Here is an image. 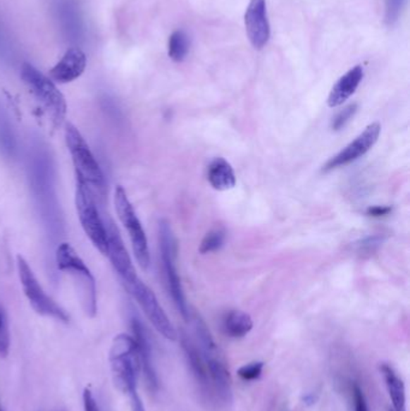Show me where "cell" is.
<instances>
[{"label":"cell","mask_w":410,"mask_h":411,"mask_svg":"<svg viewBox=\"0 0 410 411\" xmlns=\"http://www.w3.org/2000/svg\"><path fill=\"white\" fill-rule=\"evenodd\" d=\"M0 152L8 159L15 158L17 152L16 137L13 124L3 107H0Z\"/></svg>","instance_id":"22"},{"label":"cell","mask_w":410,"mask_h":411,"mask_svg":"<svg viewBox=\"0 0 410 411\" xmlns=\"http://www.w3.org/2000/svg\"><path fill=\"white\" fill-rule=\"evenodd\" d=\"M56 262L59 271L68 273L73 277L80 293L83 310L88 317L94 318L98 310V300H97V283L91 269L87 267L85 261L78 257L76 250L69 243H61L58 245Z\"/></svg>","instance_id":"5"},{"label":"cell","mask_w":410,"mask_h":411,"mask_svg":"<svg viewBox=\"0 0 410 411\" xmlns=\"http://www.w3.org/2000/svg\"><path fill=\"white\" fill-rule=\"evenodd\" d=\"M97 196L89 188L83 183L76 184L75 204L77 211L78 219L81 223L83 231L91 240L92 245L98 249L99 252L106 255L107 252V231L106 225L99 213L97 206Z\"/></svg>","instance_id":"8"},{"label":"cell","mask_w":410,"mask_h":411,"mask_svg":"<svg viewBox=\"0 0 410 411\" xmlns=\"http://www.w3.org/2000/svg\"><path fill=\"white\" fill-rule=\"evenodd\" d=\"M390 212H391V207H387V206H373V207H369L367 209V214L375 216V218L387 216Z\"/></svg>","instance_id":"32"},{"label":"cell","mask_w":410,"mask_h":411,"mask_svg":"<svg viewBox=\"0 0 410 411\" xmlns=\"http://www.w3.org/2000/svg\"><path fill=\"white\" fill-rule=\"evenodd\" d=\"M10 349V333L8 319L3 308H0V357H6Z\"/></svg>","instance_id":"29"},{"label":"cell","mask_w":410,"mask_h":411,"mask_svg":"<svg viewBox=\"0 0 410 411\" xmlns=\"http://www.w3.org/2000/svg\"><path fill=\"white\" fill-rule=\"evenodd\" d=\"M192 321H193L194 333L197 338L195 344L205 361L211 387H213L214 391L223 402L229 403L232 398V386H231L232 381H231V375H230L228 363L223 355V351L217 345V343L214 342L213 337L204 320L195 315L192 319Z\"/></svg>","instance_id":"2"},{"label":"cell","mask_w":410,"mask_h":411,"mask_svg":"<svg viewBox=\"0 0 410 411\" xmlns=\"http://www.w3.org/2000/svg\"><path fill=\"white\" fill-rule=\"evenodd\" d=\"M253 329V319L243 310H230L223 319V330L231 338H243Z\"/></svg>","instance_id":"21"},{"label":"cell","mask_w":410,"mask_h":411,"mask_svg":"<svg viewBox=\"0 0 410 411\" xmlns=\"http://www.w3.org/2000/svg\"><path fill=\"white\" fill-rule=\"evenodd\" d=\"M107 231V252L106 255L111 261L112 266L124 284L135 281L137 278L135 267L132 265V259L128 252L123 240L120 237L118 228L113 223H108Z\"/></svg>","instance_id":"13"},{"label":"cell","mask_w":410,"mask_h":411,"mask_svg":"<svg viewBox=\"0 0 410 411\" xmlns=\"http://www.w3.org/2000/svg\"><path fill=\"white\" fill-rule=\"evenodd\" d=\"M247 37L255 49H261L270 40L271 29L267 17L266 0H251L244 15Z\"/></svg>","instance_id":"14"},{"label":"cell","mask_w":410,"mask_h":411,"mask_svg":"<svg viewBox=\"0 0 410 411\" xmlns=\"http://www.w3.org/2000/svg\"><path fill=\"white\" fill-rule=\"evenodd\" d=\"M130 400H132V411H144V403L137 395V391L130 395Z\"/></svg>","instance_id":"33"},{"label":"cell","mask_w":410,"mask_h":411,"mask_svg":"<svg viewBox=\"0 0 410 411\" xmlns=\"http://www.w3.org/2000/svg\"><path fill=\"white\" fill-rule=\"evenodd\" d=\"M354 409L355 411H368L365 395L359 386H355L354 388Z\"/></svg>","instance_id":"30"},{"label":"cell","mask_w":410,"mask_h":411,"mask_svg":"<svg viewBox=\"0 0 410 411\" xmlns=\"http://www.w3.org/2000/svg\"><path fill=\"white\" fill-rule=\"evenodd\" d=\"M385 237L383 235L366 237L365 240H360L356 245L357 252L361 255H371L377 252L378 248L384 243Z\"/></svg>","instance_id":"28"},{"label":"cell","mask_w":410,"mask_h":411,"mask_svg":"<svg viewBox=\"0 0 410 411\" xmlns=\"http://www.w3.org/2000/svg\"><path fill=\"white\" fill-rule=\"evenodd\" d=\"M21 78L44 107L46 114H49L52 124L54 126L62 125L68 107L64 95L58 90L54 82L29 63H25L21 66Z\"/></svg>","instance_id":"6"},{"label":"cell","mask_w":410,"mask_h":411,"mask_svg":"<svg viewBox=\"0 0 410 411\" xmlns=\"http://www.w3.org/2000/svg\"><path fill=\"white\" fill-rule=\"evenodd\" d=\"M265 363L256 361V362L247 363L244 366L238 368L237 374L244 381H253L260 378L263 374Z\"/></svg>","instance_id":"27"},{"label":"cell","mask_w":410,"mask_h":411,"mask_svg":"<svg viewBox=\"0 0 410 411\" xmlns=\"http://www.w3.org/2000/svg\"><path fill=\"white\" fill-rule=\"evenodd\" d=\"M0 411H3V410H0Z\"/></svg>","instance_id":"35"},{"label":"cell","mask_w":410,"mask_h":411,"mask_svg":"<svg viewBox=\"0 0 410 411\" xmlns=\"http://www.w3.org/2000/svg\"><path fill=\"white\" fill-rule=\"evenodd\" d=\"M357 109H359V107H357V104H352V105H348V106L344 107L343 110L340 111V112L333 117V123H331L333 130L340 131L342 130V129H344L347 124H348V123L354 118V116L356 114Z\"/></svg>","instance_id":"26"},{"label":"cell","mask_w":410,"mask_h":411,"mask_svg":"<svg viewBox=\"0 0 410 411\" xmlns=\"http://www.w3.org/2000/svg\"><path fill=\"white\" fill-rule=\"evenodd\" d=\"M83 407L85 411H100L97 399L89 388H85L83 391Z\"/></svg>","instance_id":"31"},{"label":"cell","mask_w":410,"mask_h":411,"mask_svg":"<svg viewBox=\"0 0 410 411\" xmlns=\"http://www.w3.org/2000/svg\"><path fill=\"white\" fill-rule=\"evenodd\" d=\"M115 207L120 223L123 224L124 228L129 233L137 264L141 269L146 271L151 264L147 237H146L142 225L139 223V218L136 216L135 209L132 207V202L129 201L127 192L120 185L116 188Z\"/></svg>","instance_id":"9"},{"label":"cell","mask_w":410,"mask_h":411,"mask_svg":"<svg viewBox=\"0 0 410 411\" xmlns=\"http://www.w3.org/2000/svg\"><path fill=\"white\" fill-rule=\"evenodd\" d=\"M364 78V69L361 66H354L353 69L345 73L328 94V104L330 107H338L348 100L361 83Z\"/></svg>","instance_id":"17"},{"label":"cell","mask_w":410,"mask_h":411,"mask_svg":"<svg viewBox=\"0 0 410 411\" xmlns=\"http://www.w3.org/2000/svg\"><path fill=\"white\" fill-rule=\"evenodd\" d=\"M304 402L307 405H312V404H316V398L313 393H308V395H304Z\"/></svg>","instance_id":"34"},{"label":"cell","mask_w":410,"mask_h":411,"mask_svg":"<svg viewBox=\"0 0 410 411\" xmlns=\"http://www.w3.org/2000/svg\"><path fill=\"white\" fill-rule=\"evenodd\" d=\"M189 49H190V39H189L188 34L183 32V30H176L171 34V37L168 39V57L171 58L173 61H185L189 54Z\"/></svg>","instance_id":"23"},{"label":"cell","mask_w":410,"mask_h":411,"mask_svg":"<svg viewBox=\"0 0 410 411\" xmlns=\"http://www.w3.org/2000/svg\"><path fill=\"white\" fill-rule=\"evenodd\" d=\"M29 182L42 221L51 236L58 238L62 233V213L54 187V161L47 148L37 142L29 153Z\"/></svg>","instance_id":"1"},{"label":"cell","mask_w":410,"mask_h":411,"mask_svg":"<svg viewBox=\"0 0 410 411\" xmlns=\"http://www.w3.org/2000/svg\"><path fill=\"white\" fill-rule=\"evenodd\" d=\"M380 371L385 380L386 388L395 411H406V386L402 379L398 376L394 368L389 364H383Z\"/></svg>","instance_id":"20"},{"label":"cell","mask_w":410,"mask_h":411,"mask_svg":"<svg viewBox=\"0 0 410 411\" xmlns=\"http://www.w3.org/2000/svg\"><path fill=\"white\" fill-rule=\"evenodd\" d=\"M17 269L21 279L22 289L32 308L40 315L57 319L59 321L68 324L70 319L68 313L44 291L33 269L21 255L17 257Z\"/></svg>","instance_id":"10"},{"label":"cell","mask_w":410,"mask_h":411,"mask_svg":"<svg viewBox=\"0 0 410 411\" xmlns=\"http://www.w3.org/2000/svg\"><path fill=\"white\" fill-rule=\"evenodd\" d=\"M86 66V54L77 46H73L66 49L62 59L49 70V78L58 83H70L85 73Z\"/></svg>","instance_id":"16"},{"label":"cell","mask_w":410,"mask_h":411,"mask_svg":"<svg viewBox=\"0 0 410 411\" xmlns=\"http://www.w3.org/2000/svg\"><path fill=\"white\" fill-rule=\"evenodd\" d=\"M224 242H225V231H224V228H213L204 237L201 245H200V252L201 254H209V252H217L224 245Z\"/></svg>","instance_id":"24"},{"label":"cell","mask_w":410,"mask_h":411,"mask_svg":"<svg viewBox=\"0 0 410 411\" xmlns=\"http://www.w3.org/2000/svg\"><path fill=\"white\" fill-rule=\"evenodd\" d=\"M110 364L113 383L119 391L129 395L136 392L141 362L137 344L132 336H116L110 350Z\"/></svg>","instance_id":"4"},{"label":"cell","mask_w":410,"mask_h":411,"mask_svg":"<svg viewBox=\"0 0 410 411\" xmlns=\"http://www.w3.org/2000/svg\"><path fill=\"white\" fill-rule=\"evenodd\" d=\"M159 243L161 261L164 269L165 279L168 284V293L173 297V303L178 312L185 320L190 319L188 303L185 298V291L182 288L181 278L177 272L176 257L177 242L173 236L171 226L166 220H161L159 223Z\"/></svg>","instance_id":"7"},{"label":"cell","mask_w":410,"mask_h":411,"mask_svg":"<svg viewBox=\"0 0 410 411\" xmlns=\"http://www.w3.org/2000/svg\"><path fill=\"white\" fill-rule=\"evenodd\" d=\"M66 142L74 164L77 182L89 188L95 196L104 197L106 194V183L101 167L82 134L73 124H66Z\"/></svg>","instance_id":"3"},{"label":"cell","mask_w":410,"mask_h":411,"mask_svg":"<svg viewBox=\"0 0 410 411\" xmlns=\"http://www.w3.org/2000/svg\"><path fill=\"white\" fill-rule=\"evenodd\" d=\"M124 286L128 293H130L139 303L141 309L144 310V313L146 314V317L151 321L153 327L168 341H171V342L176 341V330L170 321V319L168 318V315L165 314L164 309L161 308L152 290L149 289L139 277L136 278L135 281L124 284Z\"/></svg>","instance_id":"11"},{"label":"cell","mask_w":410,"mask_h":411,"mask_svg":"<svg viewBox=\"0 0 410 411\" xmlns=\"http://www.w3.org/2000/svg\"><path fill=\"white\" fill-rule=\"evenodd\" d=\"M380 131H382V126L379 123L374 122L369 124L365 130L357 136L356 139L349 143L348 146L344 147L338 154L328 160L323 168V171H333L335 168L347 166L349 164L354 163L357 159L362 158L377 143L378 139L380 136Z\"/></svg>","instance_id":"12"},{"label":"cell","mask_w":410,"mask_h":411,"mask_svg":"<svg viewBox=\"0 0 410 411\" xmlns=\"http://www.w3.org/2000/svg\"><path fill=\"white\" fill-rule=\"evenodd\" d=\"M181 344L189 368L193 373L197 383L201 386V388H209V390L211 384H209V373H207L205 361H204L197 344L189 337H187V334H182Z\"/></svg>","instance_id":"18"},{"label":"cell","mask_w":410,"mask_h":411,"mask_svg":"<svg viewBox=\"0 0 410 411\" xmlns=\"http://www.w3.org/2000/svg\"><path fill=\"white\" fill-rule=\"evenodd\" d=\"M132 338L135 339L139 349V362H141V371L144 372V379L147 385L152 391H156L159 383L156 375L154 363H153L152 342L149 338V334L144 324L139 318H132Z\"/></svg>","instance_id":"15"},{"label":"cell","mask_w":410,"mask_h":411,"mask_svg":"<svg viewBox=\"0 0 410 411\" xmlns=\"http://www.w3.org/2000/svg\"><path fill=\"white\" fill-rule=\"evenodd\" d=\"M207 180L211 187L218 192L230 190L236 185V175L234 168L224 158H216L209 164L207 171Z\"/></svg>","instance_id":"19"},{"label":"cell","mask_w":410,"mask_h":411,"mask_svg":"<svg viewBox=\"0 0 410 411\" xmlns=\"http://www.w3.org/2000/svg\"><path fill=\"white\" fill-rule=\"evenodd\" d=\"M384 4H385V15H384L385 25L391 28L397 25L398 20L402 16L406 0H384Z\"/></svg>","instance_id":"25"}]
</instances>
